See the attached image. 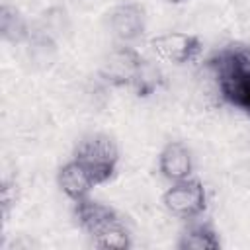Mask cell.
<instances>
[{
    "mask_svg": "<svg viewBox=\"0 0 250 250\" xmlns=\"http://www.w3.org/2000/svg\"><path fill=\"white\" fill-rule=\"evenodd\" d=\"M205 68L211 72L221 100L250 115V45L221 47L205 61Z\"/></svg>",
    "mask_w": 250,
    "mask_h": 250,
    "instance_id": "obj_1",
    "label": "cell"
},
{
    "mask_svg": "<svg viewBox=\"0 0 250 250\" xmlns=\"http://www.w3.org/2000/svg\"><path fill=\"white\" fill-rule=\"evenodd\" d=\"M74 219L90 236L92 244L102 250L131 248V234L121 215L107 203L92 197L74 201Z\"/></svg>",
    "mask_w": 250,
    "mask_h": 250,
    "instance_id": "obj_2",
    "label": "cell"
},
{
    "mask_svg": "<svg viewBox=\"0 0 250 250\" xmlns=\"http://www.w3.org/2000/svg\"><path fill=\"white\" fill-rule=\"evenodd\" d=\"M74 158L90 172L96 186H102L109 182L117 172L119 148L113 137L105 133H90L78 141Z\"/></svg>",
    "mask_w": 250,
    "mask_h": 250,
    "instance_id": "obj_3",
    "label": "cell"
},
{
    "mask_svg": "<svg viewBox=\"0 0 250 250\" xmlns=\"http://www.w3.org/2000/svg\"><path fill=\"white\" fill-rule=\"evenodd\" d=\"M145 57L129 43H115L100 62L98 76L111 88H131Z\"/></svg>",
    "mask_w": 250,
    "mask_h": 250,
    "instance_id": "obj_4",
    "label": "cell"
},
{
    "mask_svg": "<svg viewBox=\"0 0 250 250\" xmlns=\"http://www.w3.org/2000/svg\"><path fill=\"white\" fill-rule=\"evenodd\" d=\"M162 205L170 215L184 221H193L207 209V189L203 182L193 176L172 182L162 193Z\"/></svg>",
    "mask_w": 250,
    "mask_h": 250,
    "instance_id": "obj_5",
    "label": "cell"
},
{
    "mask_svg": "<svg viewBox=\"0 0 250 250\" xmlns=\"http://www.w3.org/2000/svg\"><path fill=\"white\" fill-rule=\"evenodd\" d=\"M152 53L172 64H188L201 55V39L186 31H166L150 39Z\"/></svg>",
    "mask_w": 250,
    "mask_h": 250,
    "instance_id": "obj_6",
    "label": "cell"
},
{
    "mask_svg": "<svg viewBox=\"0 0 250 250\" xmlns=\"http://www.w3.org/2000/svg\"><path fill=\"white\" fill-rule=\"evenodd\" d=\"M107 27L117 43L133 45L143 37L146 27L145 8L137 2H121L113 6L107 14Z\"/></svg>",
    "mask_w": 250,
    "mask_h": 250,
    "instance_id": "obj_7",
    "label": "cell"
},
{
    "mask_svg": "<svg viewBox=\"0 0 250 250\" xmlns=\"http://www.w3.org/2000/svg\"><path fill=\"white\" fill-rule=\"evenodd\" d=\"M158 172L164 180L178 182L193 174V154L182 141H168L158 154Z\"/></svg>",
    "mask_w": 250,
    "mask_h": 250,
    "instance_id": "obj_8",
    "label": "cell"
},
{
    "mask_svg": "<svg viewBox=\"0 0 250 250\" xmlns=\"http://www.w3.org/2000/svg\"><path fill=\"white\" fill-rule=\"evenodd\" d=\"M57 186L74 203V201H80L84 197H90V191L96 188V182L90 176V172L72 156L68 162H64L59 168Z\"/></svg>",
    "mask_w": 250,
    "mask_h": 250,
    "instance_id": "obj_9",
    "label": "cell"
},
{
    "mask_svg": "<svg viewBox=\"0 0 250 250\" xmlns=\"http://www.w3.org/2000/svg\"><path fill=\"white\" fill-rule=\"evenodd\" d=\"M180 250H219L221 238L217 229L211 223L203 221H189V225L180 232L176 242Z\"/></svg>",
    "mask_w": 250,
    "mask_h": 250,
    "instance_id": "obj_10",
    "label": "cell"
},
{
    "mask_svg": "<svg viewBox=\"0 0 250 250\" xmlns=\"http://www.w3.org/2000/svg\"><path fill=\"white\" fill-rule=\"evenodd\" d=\"M0 33L2 39L8 43H23L31 37L27 20L21 16V12L10 4H2L0 8Z\"/></svg>",
    "mask_w": 250,
    "mask_h": 250,
    "instance_id": "obj_11",
    "label": "cell"
},
{
    "mask_svg": "<svg viewBox=\"0 0 250 250\" xmlns=\"http://www.w3.org/2000/svg\"><path fill=\"white\" fill-rule=\"evenodd\" d=\"M160 84H162L160 70L150 61L145 59V62H143V66H141V70H139V74H137V78H135L131 88L135 90V94L139 98H146V96L154 94L160 88Z\"/></svg>",
    "mask_w": 250,
    "mask_h": 250,
    "instance_id": "obj_12",
    "label": "cell"
},
{
    "mask_svg": "<svg viewBox=\"0 0 250 250\" xmlns=\"http://www.w3.org/2000/svg\"><path fill=\"white\" fill-rule=\"evenodd\" d=\"M12 203H16V184L4 182V186H2V211H4V215H8V209Z\"/></svg>",
    "mask_w": 250,
    "mask_h": 250,
    "instance_id": "obj_13",
    "label": "cell"
},
{
    "mask_svg": "<svg viewBox=\"0 0 250 250\" xmlns=\"http://www.w3.org/2000/svg\"><path fill=\"white\" fill-rule=\"evenodd\" d=\"M168 4H180V2H184V0H166Z\"/></svg>",
    "mask_w": 250,
    "mask_h": 250,
    "instance_id": "obj_14",
    "label": "cell"
}]
</instances>
